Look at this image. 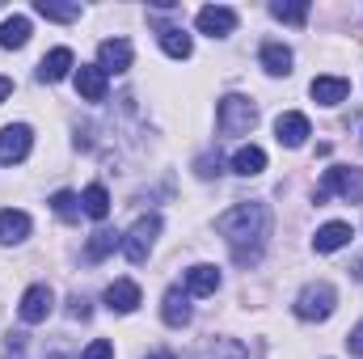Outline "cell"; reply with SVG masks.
<instances>
[{
	"label": "cell",
	"mask_w": 363,
	"mask_h": 359,
	"mask_svg": "<svg viewBox=\"0 0 363 359\" xmlns=\"http://www.w3.org/2000/svg\"><path fill=\"white\" fill-rule=\"evenodd\" d=\"M26 43H30V17H21V13L4 17V21H0V47H4V51H17V47H26Z\"/></svg>",
	"instance_id": "cell-19"
},
{
	"label": "cell",
	"mask_w": 363,
	"mask_h": 359,
	"mask_svg": "<svg viewBox=\"0 0 363 359\" xmlns=\"http://www.w3.org/2000/svg\"><path fill=\"white\" fill-rule=\"evenodd\" d=\"M157 233H161V216H140L135 224H131V233L123 237V254H127V263H148V254H152V245H157Z\"/></svg>",
	"instance_id": "cell-4"
},
{
	"label": "cell",
	"mask_w": 363,
	"mask_h": 359,
	"mask_svg": "<svg viewBox=\"0 0 363 359\" xmlns=\"http://www.w3.org/2000/svg\"><path fill=\"white\" fill-rule=\"evenodd\" d=\"M199 30L203 34H211V38H228L233 30H237V13L228 9V4H207V9H199Z\"/></svg>",
	"instance_id": "cell-8"
},
{
	"label": "cell",
	"mask_w": 363,
	"mask_h": 359,
	"mask_svg": "<svg viewBox=\"0 0 363 359\" xmlns=\"http://www.w3.org/2000/svg\"><path fill=\"white\" fill-rule=\"evenodd\" d=\"M216 233L228 241L233 263L237 267H258L267 254V237H271V211L267 203H237L224 216H216Z\"/></svg>",
	"instance_id": "cell-1"
},
{
	"label": "cell",
	"mask_w": 363,
	"mask_h": 359,
	"mask_svg": "<svg viewBox=\"0 0 363 359\" xmlns=\"http://www.w3.org/2000/svg\"><path fill=\"white\" fill-rule=\"evenodd\" d=\"M77 93L85 101H106V72L97 64H81L77 68Z\"/></svg>",
	"instance_id": "cell-17"
},
{
	"label": "cell",
	"mask_w": 363,
	"mask_h": 359,
	"mask_svg": "<svg viewBox=\"0 0 363 359\" xmlns=\"http://www.w3.org/2000/svg\"><path fill=\"white\" fill-rule=\"evenodd\" d=\"M51 211L64 216V220H77V216H81V194H72V190H55V194H51Z\"/></svg>",
	"instance_id": "cell-27"
},
{
	"label": "cell",
	"mask_w": 363,
	"mask_h": 359,
	"mask_svg": "<svg viewBox=\"0 0 363 359\" xmlns=\"http://www.w3.org/2000/svg\"><path fill=\"white\" fill-rule=\"evenodd\" d=\"M148 359H174V355H169V351H152Z\"/></svg>",
	"instance_id": "cell-36"
},
{
	"label": "cell",
	"mask_w": 363,
	"mask_h": 359,
	"mask_svg": "<svg viewBox=\"0 0 363 359\" xmlns=\"http://www.w3.org/2000/svg\"><path fill=\"white\" fill-rule=\"evenodd\" d=\"M34 13L47 17V21H77V17H81V4H51V0H38Z\"/></svg>",
	"instance_id": "cell-26"
},
{
	"label": "cell",
	"mask_w": 363,
	"mask_h": 359,
	"mask_svg": "<svg viewBox=\"0 0 363 359\" xmlns=\"http://www.w3.org/2000/svg\"><path fill=\"white\" fill-rule=\"evenodd\" d=\"M4 359H26V334L21 330H9L4 334Z\"/></svg>",
	"instance_id": "cell-30"
},
{
	"label": "cell",
	"mask_w": 363,
	"mask_h": 359,
	"mask_svg": "<svg viewBox=\"0 0 363 359\" xmlns=\"http://www.w3.org/2000/svg\"><path fill=\"white\" fill-rule=\"evenodd\" d=\"M72 68H77L72 51H68V47H55V51H47L43 64H38V81H43V85H55V81H64Z\"/></svg>",
	"instance_id": "cell-11"
},
{
	"label": "cell",
	"mask_w": 363,
	"mask_h": 359,
	"mask_svg": "<svg viewBox=\"0 0 363 359\" xmlns=\"http://www.w3.org/2000/svg\"><path fill=\"white\" fill-rule=\"evenodd\" d=\"M9 97H13V81H9V77H0V101H9Z\"/></svg>",
	"instance_id": "cell-34"
},
{
	"label": "cell",
	"mask_w": 363,
	"mask_h": 359,
	"mask_svg": "<svg viewBox=\"0 0 363 359\" xmlns=\"http://www.w3.org/2000/svg\"><path fill=\"white\" fill-rule=\"evenodd\" d=\"M351 237H355V228H351V224H342V220H330V224H321V228H317V237H313V250H317V254H334V250L351 245Z\"/></svg>",
	"instance_id": "cell-12"
},
{
	"label": "cell",
	"mask_w": 363,
	"mask_h": 359,
	"mask_svg": "<svg viewBox=\"0 0 363 359\" xmlns=\"http://www.w3.org/2000/svg\"><path fill=\"white\" fill-rule=\"evenodd\" d=\"M347 347H351V355H359L363 359V321L351 330V338H347Z\"/></svg>",
	"instance_id": "cell-33"
},
{
	"label": "cell",
	"mask_w": 363,
	"mask_h": 359,
	"mask_svg": "<svg viewBox=\"0 0 363 359\" xmlns=\"http://www.w3.org/2000/svg\"><path fill=\"white\" fill-rule=\"evenodd\" d=\"M89 300H85V296H81V292H77V296H68V317H77V321H89Z\"/></svg>",
	"instance_id": "cell-32"
},
{
	"label": "cell",
	"mask_w": 363,
	"mask_h": 359,
	"mask_svg": "<svg viewBox=\"0 0 363 359\" xmlns=\"http://www.w3.org/2000/svg\"><path fill=\"white\" fill-rule=\"evenodd\" d=\"M161 47H165L169 60H190V51H194L190 34H186L182 26H161Z\"/></svg>",
	"instance_id": "cell-23"
},
{
	"label": "cell",
	"mask_w": 363,
	"mask_h": 359,
	"mask_svg": "<svg viewBox=\"0 0 363 359\" xmlns=\"http://www.w3.org/2000/svg\"><path fill=\"white\" fill-rule=\"evenodd\" d=\"M81 211L89 216V220H106L110 216V190L101 186V182H93L81 190Z\"/></svg>",
	"instance_id": "cell-21"
},
{
	"label": "cell",
	"mask_w": 363,
	"mask_h": 359,
	"mask_svg": "<svg viewBox=\"0 0 363 359\" xmlns=\"http://www.w3.org/2000/svg\"><path fill=\"white\" fill-rule=\"evenodd\" d=\"M308 93H313L317 106H338V101H347L351 85H347L342 77H317V81L308 85Z\"/></svg>",
	"instance_id": "cell-18"
},
{
	"label": "cell",
	"mask_w": 363,
	"mask_h": 359,
	"mask_svg": "<svg viewBox=\"0 0 363 359\" xmlns=\"http://www.w3.org/2000/svg\"><path fill=\"white\" fill-rule=\"evenodd\" d=\"M51 309H55V292H51L47 283L26 287V296H21V304H17V313H21V321H26V326L47 321V317H51Z\"/></svg>",
	"instance_id": "cell-7"
},
{
	"label": "cell",
	"mask_w": 363,
	"mask_h": 359,
	"mask_svg": "<svg viewBox=\"0 0 363 359\" xmlns=\"http://www.w3.org/2000/svg\"><path fill=\"white\" fill-rule=\"evenodd\" d=\"M30 216L26 211H17V207H4L0 211V245H21L26 237H30Z\"/></svg>",
	"instance_id": "cell-14"
},
{
	"label": "cell",
	"mask_w": 363,
	"mask_h": 359,
	"mask_svg": "<svg viewBox=\"0 0 363 359\" xmlns=\"http://www.w3.org/2000/svg\"><path fill=\"white\" fill-rule=\"evenodd\" d=\"M190 359H250V351L237 338H211V343H203Z\"/></svg>",
	"instance_id": "cell-22"
},
{
	"label": "cell",
	"mask_w": 363,
	"mask_h": 359,
	"mask_svg": "<svg viewBox=\"0 0 363 359\" xmlns=\"http://www.w3.org/2000/svg\"><path fill=\"white\" fill-rule=\"evenodd\" d=\"M30 148H34V131H30L26 123H9V127H0V165H17V161H26Z\"/></svg>",
	"instance_id": "cell-6"
},
{
	"label": "cell",
	"mask_w": 363,
	"mask_h": 359,
	"mask_svg": "<svg viewBox=\"0 0 363 359\" xmlns=\"http://www.w3.org/2000/svg\"><path fill=\"white\" fill-rule=\"evenodd\" d=\"M81 359H114V347H110L106 338H93L89 347L81 351Z\"/></svg>",
	"instance_id": "cell-31"
},
{
	"label": "cell",
	"mask_w": 363,
	"mask_h": 359,
	"mask_svg": "<svg viewBox=\"0 0 363 359\" xmlns=\"http://www.w3.org/2000/svg\"><path fill=\"white\" fill-rule=\"evenodd\" d=\"M262 68H267L271 77H287V72H291V47L267 43V47H262Z\"/></svg>",
	"instance_id": "cell-25"
},
{
	"label": "cell",
	"mask_w": 363,
	"mask_h": 359,
	"mask_svg": "<svg viewBox=\"0 0 363 359\" xmlns=\"http://www.w3.org/2000/svg\"><path fill=\"white\" fill-rule=\"evenodd\" d=\"M194 174H199V178H203V182L220 178V174H224V161H220V157H211V153H207V157H199V161H194Z\"/></svg>",
	"instance_id": "cell-29"
},
{
	"label": "cell",
	"mask_w": 363,
	"mask_h": 359,
	"mask_svg": "<svg viewBox=\"0 0 363 359\" xmlns=\"http://www.w3.org/2000/svg\"><path fill=\"white\" fill-rule=\"evenodd\" d=\"M334 304H338V292H334V283H308L300 296H296V317L300 321H325L330 313H334Z\"/></svg>",
	"instance_id": "cell-3"
},
{
	"label": "cell",
	"mask_w": 363,
	"mask_h": 359,
	"mask_svg": "<svg viewBox=\"0 0 363 359\" xmlns=\"http://www.w3.org/2000/svg\"><path fill=\"white\" fill-rule=\"evenodd\" d=\"M330 190H338L347 203H363V170H355V165H338V170H325V178H321V186H317V203H325V194Z\"/></svg>",
	"instance_id": "cell-5"
},
{
	"label": "cell",
	"mask_w": 363,
	"mask_h": 359,
	"mask_svg": "<svg viewBox=\"0 0 363 359\" xmlns=\"http://www.w3.org/2000/svg\"><path fill=\"white\" fill-rule=\"evenodd\" d=\"M216 123H220L224 136H250L258 127V106L250 97H241V93H228V97H220Z\"/></svg>",
	"instance_id": "cell-2"
},
{
	"label": "cell",
	"mask_w": 363,
	"mask_h": 359,
	"mask_svg": "<svg viewBox=\"0 0 363 359\" xmlns=\"http://www.w3.org/2000/svg\"><path fill=\"white\" fill-rule=\"evenodd\" d=\"M106 309H110V313H135V309H140V283L114 279V283L106 287Z\"/></svg>",
	"instance_id": "cell-13"
},
{
	"label": "cell",
	"mask_w": 363,
	"mask_h": 359,
	"mask_svg": "<svg viewBox=\"0 0 363 359\" xmlns=\"http://www.w3.org/2000/svg\"><path fill=\"white\" fill-rule=\"evenodd\" d=\"M274 136H279L283 148H304V140L313 136V127H308V118L300 110H287V114L274 118Z\"/></svg>",
	"instance_id": "cell-9"
},
{
	"label": "cell",
	"mask_w": 363,
	"mask_h": 359,
	"mask_svg": "<svg viewBox=\"0 0 363 359\" xmlns=\"http://www.w3.org/2000/svg\"><path fill=\"white\" fill-rule=\"evenodd\" d=\"M118 245H123V237H118V233H110V228H97V233L89 237V245H85V258H89V263H101V258H110Z\"/></svg>",
	"instance_id": "cell-24"
},
{
	"label": "cell",
	"mask_w": 363,
	"mask_h": 359,
	"mask_svg": "<svg viewBox=\"0 0 363 359\" xmlns=\"http://www.w3.org/2000/svg\"><path fill=\"white\" fill-rule=\"evenodd\" d=\"M216 287H220V270L211 263H199L186 270V296H216Z\"/></svg>",
	"instance_id": "cell-16"
},
{
	"label": "cell",
	"mask_w": 363,
	"mask_h": 359,
	"mask_svg": "<svg viewBox=\"0 0 363 359\" xmlns=\"http://www.w3.org/2000/svg\"><path fill=\"white\" fill-rule=\"evenodd\" d=\"M271 17L287 21V26H304V21H308V4H283V0H274Z\"/></svg>",
	"instance_id": "cell-28"
},
{
	"label": "cell",
	"mask_w": 363,
	"mask_h": 359,
	"mask_svg": "<svg viewBox=\"0 0 363 359\" xmlns=\"http://www.w3.org/2000/svg\"><path fill=\"white\" fill-rule=\"evenodd\" d=\"M262 170H267V153H262L258 144L237 148V157H233V174H241V178H258Z\"/></svg>",
	"instance_id": "cell-20"
},
{
	"label": "cell",
	"mask_w": 363,
	"mask_h": 359,
	"mask_svg": "<svg viewBox=\"0 0 363 359\" xmlns=\"http://www.w3.org/2000/svg\"><path fill=\"white\" fill-rule=\"evenodd\" d=\"M351 275H355V279H363V258H355V263H351Z\"/></svg>",
	"instance_id": "cell-35"
},
{
	"label": "cell",
	"mask_w": 363,
	"mask_h": 359,
	"mask_svg": "<svg viewBox=\"0 0 363 359\" xmlns=\"http://www.w3.org/2000/svg\"><path fill=\"white\" fill-rule=\"evenodd\" d=\"M161 317H165V326H174V330L190 326V296H186L182 287H169V292H165V300H161Z\"/></svg>",
	"instance_id": "cell-15"
},
{
	"label": "cell",
	"mask_w": 363,
	"mask_h": 359,
	"mask_svg": "<svg viewBox=\"0 0 363 359\" xmlns=\"http://www.w3.org/2000/svg\"><path fill=\"white\" fill-rule=\"evenodd\" d=\"M97 68L110 77V72H127L131 68V43L127 38H106L97 47Z\"/></svg>",
	"instance_id": "cell-10"
}]
</instances>
